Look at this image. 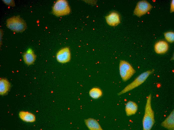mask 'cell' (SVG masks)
Wrapping results in <instances>:
<instances>
[{"label": "cell", "instance_id": "6da1fadb", "mask_svg": "<svg viewBox=\"0 0 174 130\" xmlns=\"http://www.w3.org/2000/svg\"><path fill=\"white\" fill-rule=\"evenodd\" d=\"M152 95L150 94L147 97L145 108L144 115L142 119L143 130H150L155 122L154 113L151 106Z\"/></svg>", "mask_w": 174, "mask_h": 130}, {"label": "cell", "instance_id": "7a4b0ae2", "mask_svg": "<svg viewBox=\"0 0 174 130\" xmlns=\"http://www.w3.org/2000/svg\"><path fill=\"white\" fill-rule=\"evenodd\" d=\"M154 71V70L152 69L142 73L119 92L118 95H120L123 94L138 86L144 83L148 76L152 74Z\"/></svg>", "mask_w": 174, "mask_h": 130}, {"label": "cell", "instance_id": "3957f363", "mask_svg": "<svg viewBox=\"0 0 174 130\" xmlns=\"http://www.w3.org/2000/svg\"><path fill=\"white\" fill-rule=\"evenodd\" d=\"M6 22L7 27L16 32H22L27 28L25 21L19 16L11 17L7 19Z\"/></svg>", "mask_w": 174, "mask_h": 130}, {"label": "cell", "instance_id": "277c9868", "mask_svg": "<svg viewBox=\"0 0 174 130\" xmlns=\"http://www.w3.org/2000/svg\"><path fill=\"white\" fill-rule=\"evenodd\" d=\"M119 70L120 76L124 82L130 79L136 72L130 64L124 60L120 61Z\"/></svg>", "mask_w": 174, "mask_h": 130}, {"label": "cell", "instance_id": "5b68a950", "mask_svg": "<svg viewBox=\"0 0 174 130\" xmlns=\"http://www.w3.org/2000/svg\"><path fill=\"white\" fill-rule=\"evenodd\" d=\"M70 12V9L67 2L64 0L57 1L52 8V12L55 15L60 16L67 15Z\"/></svg>", "mask_w": 174, "mask_h": 130}, {"label": "cell", "instance_id": "8992f818", "mask_svg": "<svg viewBox=\"0 0 174 130\" xmlns=\"http://www.w3.org/2000/svg\"><path fill=\"white\" fill-rule=\"evenodd\" d=\"M152 7V6L147 1H140L137 4L134 11V14L140 17L148 12Z\"/></svg>", "mask_w": 174, "mask_h": 130}, {"label": "cell", "instance_id": "52a82bcc", "mask_svg": "<svg viewBox=\"0 0 174 130\" xmlns=\"http://www.w3.org/2000/svg\"><path fill=\"white\" fill-rule=\"evenodd\" d=\"M56 57L58 61L60 62L65 63L69 62L71 57L69 48L65 47L61 49L58 52Z\"/></svg>", "mask_w": 174, "mask_h": 130}, {"label": "cell", "instance_id": "ba28073f", "mask_svg": "<svg viewBox=\"0 0 174 130\" xmlns=\"http://www.w3.org/2000/svg\"><path fill=\"white\" fill-rule=\"evenodd\" d=\"M162 127L170 130L174 129V110L169 116L161 124Z\"/></svg>", "mask_w": 174, "mask_h": 130}, {"label": "cell", "instance_id": "9c48e42d", "mask_svg": "<svg viewBox=\"0 0 174 130\" xmlns=\"http://www.w3.org/2000/svg\"><path fill=\"white\" fill-rule=\"evenodd\" d=\"M106 21L109 25L112 26H116L120 22L119 14L115 12H112L106 17Z\"/></svg>", "mask_w": 174, "mask_h": 130}, {"label": "cell", "instance_id": "30bf717a", "mask_svg": "<svg viewBox=\"0 0 174 130\" xmlns=\"http://www.w3.org/2000/svg\"><path fill=\"white\" fill-rule=\"evenodd\" d=\"M168 49V45L166 41H159L156 43L154 46L155 52L157 54H162L166 53Z\"/></svg>", "mask_w": 174, "mask_h": 130}, {"label": "cell", "instance_id": "8fae6325", "mask_svg": "<svg viewBox=\"0 0 174 130\" xmlns=\"http://www.w3.org/2000/svg\"><path fill=\"white\" fill-rule=\"evenodd\" d=\"M138 109V106L135 102L130 101L126 104L125 108V112L127 116H130L135 114Z\"/></svg>", "mask_w": 174, "mask_h": 130}, {"label": "cell", "instance_id": "7c38bea8", "mask_svg": "<svg viewBox=\"0 0 174 130\" xmlns=\"http://www.w3.org/2000/svg\"><path fill=\"white\" fill-rule=\"evenodd\" d=\"M36 56L33 51L29 49L24 53L23 58L25 63L28 65L33 64L34 62Z\"/></svg>", "mask_w": 174, "mask_h": 130}, {"label": "cell", "instance_id": "4fadbf2b", "mask_svg": "<svg viewBox=\"0 0 174 130\" xmlns=\"http://www.w3.org/2000/svg\"><path fill=\"white\" fill-rule=\"evenodd\" d=\"M84 122L86 126L90 130H102V128L98 122L94 119L89 118L85 120Z\"/></svg>", "mask_w": 174, "mask_h": 130}, {"label": "cell", "instance_id": "5bb4252c", "mask_svg": "<svg viewBox=\"0 0 174 130\" xmlns=\"http://www.w3.org/2000/svg\"><path fill=\"white\" fill-rule=\"evenodd\" d=\"M19 116L22 120L26 122H32L35 120V116L27 112L21 111L19 113Z\"/></svg>", "mask_w": 174, "mask_h": 130}, {"label": "cell", "instance_id": "9a60e30c", "mask_svg": "<svg viewBox=\"0 0 174 130\" xmlns=\"http://www.w3.org/2000/svg\"><path fill=\"white\" fill-rule=\"evenodd\" d=\"M0 82V94L4 95L8 91L10 87V84L8 81L6 79H1Z\"/></svg>", "mask_w": 174, "mask_h": 130}, {"label": "cell", "instance_id": "2e32d148", "mask_svg": "<svg viewBox=\"0 0 174 130\" xmlns=\"http://www.w3.org/2000/svg\"><path fill=\"white\" fill-rule=\"evenodd\" d=\"M89 93L92 98L94 99H97L102 96V90L100 88L98 87H94L90 90Z\"/></svg>", "mask_w": 174, "mask_h": 130}, {"label": "cell", "instance_id": "e0dca14e", "mask_svg": "<svg viewBox=\"0 0 174 130\" xmlns=\"http://www.w3.org/2000/svg\"><path fill=\"white\" fill-rule=\"evenodd\" d=\"M166 40L170 42H172L174 40V33L172 32H168L164 33Z\"/></svg>", "mask_w": 174, "mask_h": 130}, {"label": "cell", "instance_id": "ac0fdd59", "mask_svg": "<svg viewBox=\"0 0 174 130\" xmlns=\"http://www.w3.org/2000/svg\"><path fill=\"white\" fill-rule=\"evenodd\" d=\"M6 4L10 6H15L14 2V0H3Z\"/></svg>", "mask_w": 174, "mask_h": 130}, {"label": "cell", "instance_id": "d6986e66", "mask_svg": "<svg viewBox=\"0 0 174 130\" xmlns=\"http://www.w3.org/2000/svg\"><path fill=\"white\" fill-rule=\"evenodd\" d=\"M174 11V0H172L171 4L170 11L171 12Z\"/></svg>", "mask_w": 174, "mask_h": 130}]
</instances>
